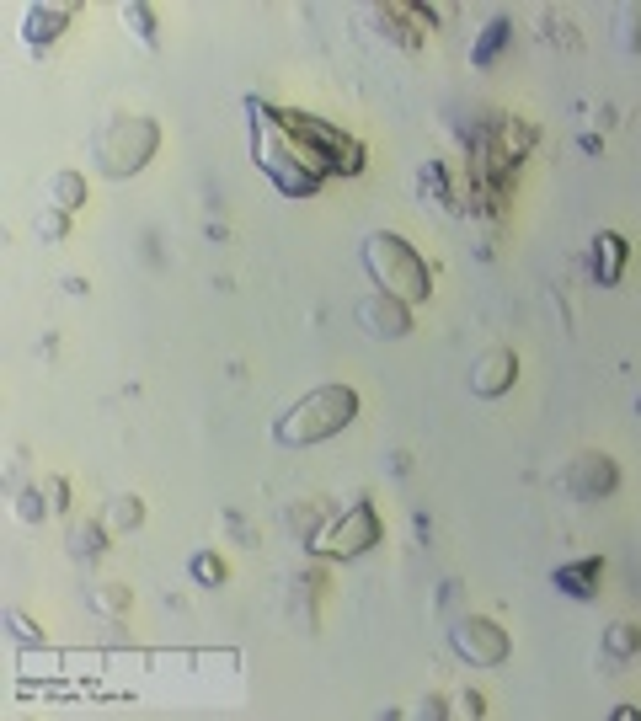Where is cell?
Listing matches in <instances>:
<instances>
[{
	"label": "cell",
	"instance_id": "22",
	"mask_svg": "<svg viewBox=\"0 0 641 721\" xmlns=\"http://www.w3.org/2000/svg\"><path fill=\"white\" fill-rule=\"evenodd\" d=\"M289 524L300 529V535H321V529H326V508H294Z\"/></svg>",
	"mask_w": 641,
	"mask_h": 721
},
{
	"label": "cell",
	"instance_id": "12",
	"mask_svg": "<svg viewBox=\"0 0 641 721\" xmlns=\"http://www.w3.org/2000/svg\"><path fill=\"white\" fill-rule=\"evenodd\" d=\"M70 17H75V6H33V11H27V27H22V33H27V43L38 49V43H54L59 33H65Z\"/></svg>",
	"mask_w": 641,
	"mask_h": 721
},
{
	"label": "cell",
	"instance_id": "9",
	"mask_svg": "<svg viewBox=\"0 0 641 721\" xmlns=\"http://www.w3.org/2000/svg\"><path fill=\"white\" fill-rule=\"evenodd\" d=\"M422 17H428V11L406 6V0H396V6H374V27H380L390 43H401V49H417L422 43V27H428Z\"/></svg>",
	"mask_w": 641,
	"mask_h": 721
},
{
	"label": "cell",
	"instance_id": "26",
	"mask_svg": "<svg viewBox=\"0 0 641 721\" xmlns=\"http://www.w3.org/2000/svg\"><path fill=\"white\" fill-rule=\"evenodd\" d=\"M38 230H43V235H49V241H54V235H65V214H59V209H49V214H38Z\"/></svg>",
	"mask_w": 641,
	"mask_h": 721
},
{
	"label": "cell",
	"instance_id": "21",
	"mask_svg": "<svg viewBox=\"0 0 641 721\" xmlns=\"http://www.w3.org/2000/svg\"><path fill=\"white\" fill-rule=\"evenodd\" d=\"M123 22H129L145 43H155V11L150 6H123Z\"/></svg>",
	"mask_w": 641,
	"mask_h": 721
},
{
	"label": "cell",
	"instance_id": "3",
	"mask_svg": "<svg viewBox=\"0 0 641 721\" xmlns=\"http://www.w3.org/2000/svg\"><path fill=\"white\" fill-rule=\"evenodd\" d=\"M155 145H161V129L139 113H123L97 134V166L107 177H134V171L155 155Z\"/></svg>",
	"mask_w": 641,
	"mask_h": 721
},
{
	"label": "cell",
	"instance_id": "19",
	"mask_svg": "<svg viewBox=\"0 0 641 721\" xmlns=\"http://www.w3.org/2000/svg\"><path fill=\"white\" fill-rule=\"evenodd\" d=\"M49 187H54V203H59V209H75V203L86 198V182L75 177V171H59V177H54Z\"/></svg>",
	"mask_w": 641,
	"mask_h": 721
},
{
	"label": "cell",
	"instance_id": "8",
	"mask_svg": "<svg viewBox=\"0 0 641 721\" xmlns=\"http://www.w3.org/2000/svg\"><path fill=\"white\" fill-rule=\"evenodd\" d=\"M620 487V470H615V460L609 454H577V460L567 465V492L572 497H583V503H593V497H609Z\"/></svg>",
	"mask_w": 641,
	"mask_h": 721
},
{
	"label": "cell",
	"instance_id": "23",
	"mask_svg": "<svg viewBox=\"0 0 641 721\" xmlns=\"http://www.w3.org/2000/svg\"><path fill=\"white\" fill-rule=\"evenodd\" d=\"M91 604H97L102 615H123V609H129V593H123V588H97V593H91Z\"/></svg>",
	"mask_w": 641,
	"mask_h": 721
},
{
	"label": "cell",
	"instance_id": "20",
	"mask_svg": "<svg viewBox=\"0 0 641 721\" xmlns=\"http://www.w3.org/2000/svg\"><path fill=\"white\" fill-rule=\"evenodd\" d=\"M193 577L203 588H220L225 583V561L220 556H193Z\"/></svg>",
	"mask_w": 641,
	"mask_h": 721
},
{
	"label": "cell",
	"instance_id": "17",
	"mask_svg": "<svg viewBox=\"0 0 641 721\" xmlns=\"http://www.w3.org/2000/svg\"><path fill=\"white\" fill-rule=\"evenodd\" d=\"M11 513H17L22 524H43L54 508H49V497H43V487H38V492H17V503H11Z\"/></svg>",
	"mask_w": 641,
	"mask_h": 721
},
{
	"label": "cell",
	"instance_id": "18",
	"mask_svg": "<svg viewBox=\"0 0 641 721\" xmlns=\"http://www.w3.org/2000/svg\"><path fill=\"white\" fill-rule=\"evenodd\" d=\"M615 38H620V49H625V54H641V6H625V11H620Z\"/></svg>",
	"mask_w": 641,
	"mask_h": 721
},
{
	"label": "cell",
	"instance_id": "2",
	"mask_svg": "<svg viewBox=\"0 0 641 721\" xmlns=\"http://www.w3.org/2000/svg\"><path fill=\"white\" fill-rule=\"evenodd\" d=\"M364 268L380 278L385 294H396V300H406V305H417V300H428V294H433L428 262H422L412 246H406L401 235H390V230H380V235H369V241H364Z\"/></svg>",
	"mask_w": 641,
	"mask_h": 721
},
{
	"label": "cell",
	"instance_id": "24",
	"mask_svg": "<svg viewBox=\"0 0 641 721\" xmlns=\"http://www.w3.org/2000/svg\"><path fill=\"white\" fill-rule=\"evenodd\" d=\"M70 551H75V556H97V551H102V529H75V535H70Z\"/></svg>",
	"mask_w": 641,
	"mask_h": 721
},
{
	"label": "cell",
	"instance_id": "10",
	"mask_svg": "<svg viewBox=\"0 0 641 721\" xmlns=\"http://www.w3.org/2000/svg\"><path fill=\"white\" fill-rule=\"evenodd\" d=\"M513 374H519V358H513L508 348H492V353H481V364L471 369V390L476 396H503V390L513 385Z\"/></svg>",
	"mask_w": 641,
	"mask_h": 721
},
{
	"label": "cell",
	"instance_id": "14",
	"mask_svg": "<svg viewBox=\"0 0 641 721\" xmlns=\"http://www.w3.org/2000/svg\"><path fill=\"white\" fill-rule=\"evenodd\" d=\"M641 652V625H609V636H604V657L609 663H631V657Z\"/></svg>",
	"mask_w": 641,
	"mask_h": 721
},
{
	"label": "cell",
	"instance_id": "7",
	"mask_svg": "<svg viewBox=\"0 0 641 721\" xmlns=\"http://www.w3.org/2000/svg\"><path fill=\"white\" fill-rule=\"evenodd\" d=\"M358 321H364L369 337H385V342L412 332V310H406V300H396V294H385V289H374V294L358 300Z\"/></svg>",
	"mask_w": 641,
	"mask_h": 721
},
{
	"label": "cell",
	"instance_id": "4",
	"mask_svg": "<svg viewBox=\"0 0 641 721\" xmlns=\"http://www.w3.org/2000/svg\"><path fill=\"white\" fill-rule=\"evenodd\" d=\"M374 540H380V519H374V503H369V497H358V503H353L348 513L326 519L321 535H310V551H316V556H337V561H348V556H364Z\"/></svg>",
	"mask_w": 641,
	"mask_h": 721
},
{
	"label": "cell",
	"instance_id": "25",
	"mask_svg": "<svg viewBox=\"0 0 641 721\" xmlns=\"http://www.w3.org/2000/svg\"><path fill=\"white\" fill-rule=\"evenodd\" d=\"M43 492H49V508H54V513L70 503V492H65V481H59V476H49V481H43Z\"/></svg>",
	"mask_w": 641,
	"mask_h": 721
},
{
	"label": "cell",
	"instance_id": "1",
	"mask_svg": "<svg viewBox=\"0 0 641 721\" xmlns=\"http://www.w3.org/2000/svg\"><path fill=\"white\" fill-rule=\"evenodd\" d=\"M358 417V390L353 385H321L310 390V396H300L289 406L284 417H278V444L289 449H305V444H321V438L342 433L348 422Z\"/></svg>",
	"mask_w": 641,
	"mask_h": 721
},
{
	"label": "cell",
	"instance_id": "15",
	"mask_svg": "<svg viewBox=\"0 0 641 721\" xmlns=\"http://www.w3.org/2000/svg\"><path fill=\"white\" fill-rule=\"evenodd\" d=\"M139 519H145L139 497H113V503H107V519H102V529H113V535H123V529H134Z\"/></svg>",
	"mask_w": 641,
	"mask_h": 721
},
{
	"label": "cell",
	"instance_id": "16",
	"mask_svg": "<svg viewBox=\"0 0 641 721\" xmlns=\"http://www.w3.org/2000/svg\"><path fill=\"white\" fill-rule=\"evenodd\" d=\"M503 43H508V22H503V17H492V22H487V33L476 38V54H471V59H476V65H492V54L503 49Z\"/></svg>",
	"mask_w": 641,
	"mask_h": 721
},
{
	"label": "cell",
	"instance_id": "6",
	"mask_svg": "<svg viewBox=\"0 0 641 721\" xmlns=\"http://www.w3.org/2000/svg\"><path fill=\"white\" fill-rule=\"evenodd\" d=\"M449 647H455L465 663H481V668H497L508 657V631L497 620H481V615H465L455 620V631H449Z\"/></svg>",
	"mask_w": 641,
	"mask_h": 721
},
{
	"label": "cell",
	"instance_id": "5",
	"mask_svg": "<svg viewBox=\"0 0 641 721\" xmlns=\"http://www.w3.org/2000/svg\"><path fill=\"white\" fill-rule=\"evenodd\" d=\"M278 123L300 134L305 145L316 150V155H321V161L332 166V171H358V166H364V155H358V145H353V139L342 134V129H332V123H321V118H305V113H300V118H294V113H278Z\"/></svg>",
	"mask_w": 641,
	"mask_h": 721
},
{
	"label": "cell",
	"instance_id": "13",
	"mask_svg": "<svg viewBox=\"0 0 641 721\" xmlns=\"http://www.w3.org/2000/svg\"><path fill=\"white\" fill-rule=\"evenodd\" d=\"M593 278H599V284H620V268H625V241L620 235H593Z\"/></svg>",
	"mask_w": 641,
	"mask_h": 721
},
{
	"label": "cell",
	"instance_id": "11",
	"mask_svg": "<svg viewBox=\"0 0 641 721\" xmlns=\"http://www.w3.org/2000/svg\"><path fill=\"white\" fill-rule=\"evenodd\" d=\"M599 577H604V561L588 556V561H572V567H556L551 583L561 593H572V599H593V593H599Z\"/></svg>",
	"mask_w": 641,
	"mask_h": 721
}]
</instances>
